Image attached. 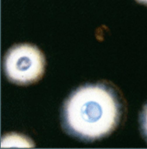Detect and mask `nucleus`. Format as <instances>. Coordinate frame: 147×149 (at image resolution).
<instances>
[{
  "label": "nucleus",
  "mask_w": 147,
  "mask_h": 149,
  "mask_svg": "<svg viewBox=\"0 0 147 149\" xmlns=\"http://www.w3.org/2000/svg\"><path fill=\"white\" fill-rule=\"evenodd\" d=\"M122 114L121 98L111 85L86 84L76 89L65 101L61 123L70 136L91 142L111 134Z\"/></svg>",
  "instance_id": "1"
},
{
  "label": "nucleus",
  "mask_w": 147,
  "mask_h": 149,
  "mask_svg": "<svg viewBox=\"0 0 147 149\" xmlns=\"http://www.w3.org/2000/svg\"><path fill=\"white\" fill-rule=\"evenodd\" d=\"M3 69L9 81L27 85L37 82L45 70L43 54L37 46L20 44L8 50L3 61Z\"/></svg>",
  "instance_id": "2"
},
{
  "label": "nucleus",
  "mask_w": 147,
  "mask_h": 149,
  "mask_svg": "<svg viewBox=\"0 0 147 149\" xmlns=\"http://www.w3.org/2000/svg\"><path fill=\"white\" fill-rule=\"evenodd\" d=\"M140 125L141 132L147 141V104L144 106L140 115Z\"/></svg>",
  "instance_id": "3"
},
{
  "label": "nucleus",
  "mask_w": 147,
  "mask_h": 149,
  "mask_svg": "<svg viewBox=\"0 0 147 149\" xmlns=\"http://www.w3.org/2000/svg\"><path fill=\"white\" fill-rule=\"evenodd\" d=\"M137 2L140 3L144 4V5H147V0H137Z\"/></svg>",
  "instance_id": "4"
}]
</instances>
